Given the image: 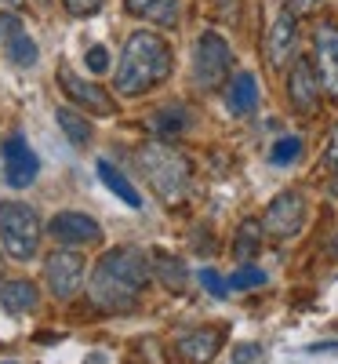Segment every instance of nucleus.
Returning a JSON list of instances; mask_svg holds the SVG:
<instances>
[{
	"instance_id": "obj_19",
	"label": "nucleus",
	"mask_w": 338,
	"mask_h": 364,
	"mask_svg": "<svg viewBox=\"0 0 338 364\" xmlns=\"http://www.w3.org/2000/svg\"><path fill=\"white\" fill-rule=\"evenodd\" d=\"M99 178H102L106 186H109V190H113L120 200H124L128 208H142V197H138V190H135L131 182H128L124 175H120V171H116L109 161H99Z\"/></svg>"
},
{
	"instance_id": "obj_18",
	"label": "nucleus",
	"mask_w": 338,
	"mask_h": 364,
	"mask_svg": "<svg viewBox=\"0 0 338 364\" xmlns=\"http://www.w3.org/2000/svg\"><path fill=\"white\" fill-rule=\"evenodd\" d=\"M55 120H58V128H62V135L73 142V146H87L91 139H95V128H91V120L73 109V106H62V109H55Z\"/></svg>"
},
{
	"instance_id": "obj_25",
	"label": "nucleus",
	"mask_w": 338,
	"mask_h": 364,
	"mask_svg": "<svg viewBox=\"0 0 338 364\" xmlns=\"http://www.w3.org/2000/svg\"><path fill=\"white\" fill-rule=\"evenodd\" d=\"M298 154H302V139H298V135H284L280 142L273 146L269 161H273V164H291V161H295Z\"/></svg>"
},
{
	"instance_id": "obj_11",
	"label": "nucleus",
	"mask_w": 338,
	"mask_h": 364,
	"mask_svg": "<svg viewBox=\"0 0 338 364\" xmlns=\"http://www.w3.org/2000/svg\"><path fill=\"white\" fill-rule=\"evenodd\" d=\"M320 91H324V87H320V77H317L313 63H310V58H295L291 73H288V99H291L295 113H302V117L317 113Z\"/></svg>"
},
{
	"instance_id": "obj_16",
	"label": "nucleus",
	"mask_w": 338,
	"mask_h": 364,
	"mask_svg": "<svg viewBox=\"0 0 338 364\" xmlns=\"http://www.w3.org/2000/svg\"><path fill=\"white\" fill-rule=\"evenodd\" d=\"M37 302H40V291H37L33 281L0 284V306H4L8 314H29V310H37Z\"/></svg>"
},
{
	"instance_id": "obj_10",
	"label": "nucleus",
	"mask_w": 338,
	"mask_h": 364,
	"mask_svg": "<svg viewBox=\"0 0 338 364\" xmlns=\"http://www.w3.org/2000/svg\"><path fill=\"white\" fill-rule=\"evenodd\" d=\"M48 233L66 248H80V245H99L102 240V226L84 215V211H58L48 223Z\"/></svg>"
},
{
	"instance_id": "obj_15",
	"label": "nucleus",
	"mask_w": 338,
	"mask_h": 364,
	"mask_svg": "<svg viewBox=\"0 0 338 364\" xmlns=\"http://www.w3.org/2000/svg\"><path fill=\"white\" fill-rule=\"evenodd\" d=\"M255 106H258V84H255V77L251 73L229 77V84H226V109L233 117H251Z\"/></svg>"
},
{
	"instance_id": "obj_3",
	"label": "nucleus",
	"mask_w": 338,
	"mask_h": 364,
	"mask_svg": "<svg viewBox=\"0 0 338 364\" xmlns=\"http://www.w3.org/2000/svg\"><path fill=\"white\" fill-rule=\"evenodd\" d=\"M138 164H142V175L149 178V186L157 190L168 204L186 200L190 182H193V168H190V161L182 157L171 142L149 139V142L138 149Z\"/></svg>"
},
{
	"instance_id": "obj_33",
	"label": "nucleus",
	"mask_w": 338,
	"mask_h": 364,
	"mask_svg": "<svg viewBox=\"0 0 338 364\" xmlns=\"http://www.w3.org/2000/svg\"><path fill=\"white\" fill-rule=\"evenodd\" d=\"M222 4V15L229 18V22H236V15H240V0H219Z\"/></svg>"
},
{
	"instance_id": "obj_1",
	"label": "nucleus",
	"mask_w": 338,
	"mask_h": 364,
	"mask_svg": "<svg viewBox=\"0 0 338 364\" xmlns=\"http://www.w3.org/2000/svg\"><path fill=\"white\" fill-rule=\"evenodd\" d=\"M153 277V266L135 248H113L99 259L95 273L87 281V295L106 314H131L138 306V295Z\"/></svg>"
},
{
	"instance_id": "obj_31",
	"label": "nucleus",
	"mask_w": 338,
	"mask_h": 364,
	"mask_svg": "<svg viewBox=\"0 0 338 364\" xmlns=\"http://www.w3.org/2000/svg\"><path fill=\"white\" fill-rule=\"evenodd\" d=\"M18 29H22V26H18V18H15V15H0V37H4V41H8V37H15Z\"/></svg>"
},
{
	"instance_id": "obj_28",
	"label": "nucleus",
	"mask_w": 338,
	"mask_h": 364,
	"mask_svg": "<svg viewBox=\"0 0 338 364\" xmlns=\"http://www.w3.org/2000/svg\"><path fill=\"white\" fill-rule=\"evenodd\" d=\"M106 4V0H62V8L70 11V15H77V18H87V15H95L99 8Z\"/></svg>"
},
{
	"instance_id": "obj_7",
	"label": "nucleus",
	"mask_w": 338,
	"mask_h": 364,
	"mask_svg": "<svg viewBox=\"0 0 338 364\" xmlns=\"http://www.w3.org/2000/svg\"><path fill=\"white\" fill-rule=\"evenodd\" d=\"M44 284L55 299H73L84 288V255L77 248H55L44 259Z\"/></svg>"
},
{
	"instance_id": "obj_17",
	"label": "nucleus",
	"mask_w": 338,
	"mask_h": 364,
	"mask_svg": "<svg viewBox=\"0 0 338 364\" xmlns=\"http://www.w3.org/2000/svg\"><path fill=\"white\" fill-rule=\"evenodd\" d=\"M124 4L135 18L157 22V26H175L178 18V0H124Z\"/></svg>"
},
{
	"instance_id": "obj_8",
	"label": "nucleus",
	"mask_w": 338,
	"mask_h": 364,
	"mask_svg": "<svg viewBox=\"0 0 338 364\" xmlns=\"http://www.w3.org/2000/svg\"><path fill=\"white\" fill-rule=\"evenodd\" d=\"M313 70L327 99H338V26L317 22L313 29Z\"/></svg>"
},
{
	"instance_id": "obj_23",
	"label": "nucleus",
	"mask_w": 338,
	"mask_h": 364,
	"mask_svg": "<svg viewBox=\"0 0 338 364\" xmlns=\"http://www.w3.org/2000/svg\"><path fill=\"white\" fill-rule=\"evenodd\" d=\"M262 233H266L262 223H255V219L244 223L240 233H236V255H240V259H251V255L258 252V245H262Z\"/></svg>"
},
{
	"instance_id": "obj_12",
	"label": "nucleus",
	"mask_w": 338,
	"mask_h": 364,
	"mask_svg": "<svg viewBox=\"0 0 338 364\" xmlns=\"http://www.w3.org/2000/svg\"><path fill=\"white\" fill-rule=\"evenodd\" d=\"M0 154H4V178L11 182L15 190L29 186V182L37 178V171H40V161H37V154L29 149V142H26L22 135H11V139H4V146H0Z\"/></svg>"
},
{
	"instance_id": "obj_13",
	"label": "nucleus",
	"mask_w": 338,
	"mask_h": 364,
	"mask_svg": "<svg viewBox=\"0 0 338 364\" xmlns=\"http://www.w3.org/2000/svg\"><path fill=\"white\" fill-rule=\"evenodd\" d=\"M58 84H62V91H66V95H70L77 106H87L91 113H99V117L116 113V102L106 95V91H102L99 84H91V80H80L70 66L58 70Z\"/></svg>"
},
{
	"instance_id": "obj_22",
	"label": "nucleus",
	"mask_w": 338,
	"mask_h": 364,
	"mask_svg": "<svg viewBox=\"0 0 338 364\" xmlns=\"http://www.w3.org/2000/svg\"><path fill=\"white\" fill-rule=\"evenodd\" d=\"M190 124V117H186V106H164L160 117H157V132L164 139H178L182 132H186Z\"/></svg>"
},
{
	"instance_id": "obj_4",
	"label": "nucleus",
	"mask_w": 338,
	"mask_h": 364,
	"mask_svg": "<svg viewBox=\"0 0 338 364\" xmlns=\"http://www.w3.org/2000/svg\"><path fill=\"white\" fill-rule=\"evenodd\" d=\"M48 226H40V215L22 200H4L0 204V245L4 252L18 262L37 259L40 252V237Z\"/></svg>"
},
{
	"instance_id": "obj_27",
	"label": "nucleus",
	"mask_w": 338,
	"mask_h": 364,
	"mask_svg": "<svg viewBox=\"0 0 338 364\" xmlns=\"http://www.w3.org/2000/svg\"><path fill=\"white\" fill-rule=\"evenodd\" d=\"M200 284H204V288H207L214 299H226V295H229V288H226L229 281H222L214 269H200Z\"/></svg>"
},
{
	"instance_id": "obj_29",
	"label": "nucleus",
	"mask_w": 338,
	"mask_h": 364,
	"mask_svg": "<svg viewBox=\"0 0 338 364\" xmlns=\"http://www.w3.org/2000/svg\"><path fill=\"white\" fill-rule=\"evenodd\" d=\"M84 63H87L91 73H106V70H109V51H106V48H91V51L84 55Z\"/></svg>"
},
{
	"instance_id": "obj_20",
	"label": "nucleus",
	"mask_w": 338,
	"mask_h": 364,
	"mask_svg": "<svg viewBox=\"0 0 338 364\" xmlns=\"http://www.w3.org/2000/svg\"><path fill=\"white\" fill-rule=\"evenodd\" d=\"M8 58L15 66H22V70H29V66H37V41L26 33V29H18L15 37H8Z\"/></svg>"
},
{
	"instance_id": "obj_34",
	"label": "nucleus",
	"mask_w": 338,
	"mask_h": 364,
	"mask_svg": "<svg viewBox=\"0 0 338 364\" xmlns=\"http://www.w3.org/2000/svg\"><path fill=\"white\" fill-rule=\"evenodd\" d=\"M4 4H11V8H18V4H22V0H4Z\"/></svg>"
},
{
	"instance_id": "obj_35",
	"label": "nucleus",
	"mask_w": 338,
	"mask_h": 364,
	"mask_svg": "<svg viewBox=\"0 0 338 364\" xmlns=\"http://www.w3.org/2000/svg\"><path fill=\"white\" fill-rule=\"evenodd\" d=\"M334 255H338V237H334Z\"/></svg>"
},
{
	"instance_id": "obj_6",
	"label": "nucleus",
	"mask_w": 338,
	"mask_h": 364,
	"mask_svg": "<svg viewBox=\"0 0 338 364\" xmlns=\"http://www.w3.org/2000/svg\"><path fill=\"white\" fill-rule=\"evenodd\" d=\"M295 44H298V22L295 11L284 8L280 0L269 4V26H266V58L273 70H284L295 58Z\"/></svg>"
},
{
	"instance_id": "obj_32",
	"label": "nucleus",
	"mask_w": 338,
	"mask_h": 364,
	"mask_svg": "<svg viewBox=\"0 0 338 364\" xmlns=\"http://www.w3.org/2000/svg\"><path fill=\"white\" fill-rule=\"evenodd\" d=\"M288 8H291L295 15H305V11H317L320 0H288Z\"/></svg>"
},
{
	"instance_id": "obj_5",
	"label": "nucleus",
	"mask_w": 338,
	"mask_h": 364,
	"mask_svg": "<svg viewBox=\"0 0 338 364\" xmlns=\"http://www.w3.org/2000/svg\"><path fill=\"white\" fill-rule=\"evenodd\" d=\"M229 70H233V51L226 37L214 33V29H204L197 37V51H193V80L204 91H211L222 80H229Z\"/></svg>"
},
{
	"instance_id": "obj_14",
	"label": "nucleus",
	"mask_w": 338,
	"mask_h": 364,
	"mask_svg": "<svg viewBox=\"0 0 338 364\" xmlns=\"http://www.w3.org/2000/svg\"><path fill=\"white\" fill-rule=\"evenodd\" d=\"M222 346V331L219 328H197V331H186L178 339V353L193 360V364H207Z\"/></svg>"
},
{
	"instance_id": "obj_21",
	"label": "nucleus",
	"mask_w": 338,
	"mask_h": 364,
	"mask_svg": "<svg viewBox=\"0 0 338 364\" xmlns=\"http://www.w3.org/2000/svg\"><path fill=\"white\" fill-rule=\"evenodd\" d=\"M153 273H157L171 291L186 288V266H182L178 259H171V255H157V259H153Z\"/></svg>"
},
{
	"instance_id": "obj_9",
	"label": "nucleus",
	"mask_w": 338,
	"mask_h": 364,
	"mask_svg": "<svg viewBox=\"0 0 338 364\" xmlns=\"http://www.w3.org/2000/svg\"><path fill=\"white\" fill-rule=\"evenodd\" d=\"M262 226H266V233H269V237H276V240L295 237V233L305 226V197H302V193H295V190L280 193V197H276V200L266 208Z\"/></svg>"
},
{
	"instance_id": "obj_2",
	"label": "nucleus",
	"mask_w": 338,
	"mask_h": 364,
	"mask_svg": "<svg viewBox=\"0 0 338 364\" xmlns=\"http://www.w3.org/2000/svg\"><path fill=\"white\" fill-rule=\"evenodd\" d=\"M168 73H171V44L160 33L135 29L124 44V51H120L116 91L124 99H138V95L157 87L160 80H168Z\"/></svg>"
},
{
	"instance_id": "obj_24",
	"label": "nucleus",
	"mask_w": 338,
	"mask_h": 364,
	"mask_svg": "<svg viewBox=\"0 0 338 364\" xmlns=\"http://www.w3.org/2000/svg\"><path fill=\"white\" fill-rule=\"evenodd\" d=\"M262 284H266V273L258 266H240L229 277V288H236V291H251V288H262Z\"/></svg>"
},
{
	"instance_id": "obj_30",
	"label": "nucleus",
	"mask_w": 338,
	"mask_h": 364,
	"mask_svg": "<svg viewBox=\"0 0 338 364\" xmlns=\"http://www.w3.org/2000/svg\"><path fill=\"white\" fill-rule=\"evenodd\" d=\"M324 161H327V168L338 175V124L331 128V142H327V154H324Z\"/></svg>"
},
{
	"instance_id": "obj_26",
	"label": "nucleus",
	"mask_w": 338,
	"mask_h": 364,
	"mask_svg": "<svg viewBox=\"0 0 338 364\" xmlns=\"http://www.w3.org/2000/svg\"><path fill=\"white\" fill-rule=\"evenodd\" d=\"M262 343H240V346H233V364H255V360H262Z\"/></svg>"
}]
</instances>
